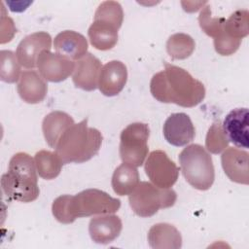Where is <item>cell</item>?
<instances>
[{"label": "cell", "mask_w": 249, "mask_h": 249, "mask_svg": "<svg viewBox=\"0 0 249 249\" xmlns=\"http://www.w3.org/2000/svg\"><path fill=\"white\" fill-rule=\"evenodd\" d=\"M150 91L160 102L189 108L198 105L205 97V88L200 81L187 70L168 63L164 64V70L152 77Z\"/></svg>", "instance_id": "6da1fadb"}, {"label": "cell", "mask_w": 249, "mask_h": 249, "mask_svg": "<svg viewBox=\"0 0 249 249\" xmlns=\"http://www.w3.org/2000/svg\"><path fill=\"white\" fill-rule=\"evenodd\" d=\"M121 207V200L98 189H88L75 196L62 195L52 205L53 215L62 224H71L77 218L113 214Z\"/></svg>", "instance_id": "7a4b0ae2"}, {"label": "cell", "mask_w": 249, "mask_h": 249, "mask_svg": "<svg viewBox=\"0 0 249 249\" xmlns=\"http://www.w3.org/2000/svg\"><path fill=\"white\" fill-rule=\"evenodd\" d=\"M35 160L26 153L15 154L9 162L8 171L2 175L1 187L10 200L31 202L40 194Z\"/></svg>", "instance_id": "3957f363"}, {"label": "cell", "mask_w": 249, "mask_h": 249, "mask_svg": "<svg viewBox=\"0 0 249 249\" xmlns=\"http://www.w3.org/2000/svg\"><path fill=\"white\" fill-rule=\"evenodd\" d=\"M102 143L101 132L88 125V119L74 124L60 137L55 153L65 163H82L89 160L99 151Z\"/></svg>", "instance_id": "277c9868"}, {"label": "cell", "mask_w": 249, "mask_h": 249, "mask_svg": "<svg viewBox=\"0 0 249 249\" xmlns=\"http://www.w3.org/2000/svg\"><path fill=\"white\" fill-rule=\"evenodd\" d=\"M181 171L186 181L195 189L206 191L215 179V170L210 154L199 144H191L178 157Z\"/></svg>", "instance_id": "5b68a950"}, {"label": "cell", "mask_w": 249, "mask_h": 249, "mask_svg": "<svg viewBox=\"0 0 249 249\" xmlns=\"http://www.w3.org/2000/svg\"><path fill=\"white\" fill-rule=\"evenodd\" d=\"M176 199L172 189H162L146 181L139 182L128 197L132 211L140 217H151L160 209L171 207Z\"/></svg>", "instance_id": "8992f818"}, {"label": "cell", "mask_w": 249, "mask_h": 249, "mask_svg": "<svg viewBox=\"0 0 249 249\" xmlns=\"http://www.w3.org/2000/svg\"><path fill=\"white\" fill-rule=\"evenodd\" d=\"M149 136L147 124L133 123L124 127L120 137V157L123 162L141 166L148 156Z\"/></svg>", "instance_id": "52a82bcc"}, {"label": "cell", "mask_w": 249, "mask_h": 249, "mask_svg": "<svg viewBox=\"0 0 249 249\" xmlns=\"http://www.w3.org/2000/svg\"><path fill=\"white\" fill-rule=\"evenodd\" d=\"M145 172L154 185L169 189L178 179L179 168L164 151L155 150L145 161Z\"/></svg>", "instance_id": "ba28073f"}, {"label": "cell", "mask_w": 249, "mask_h": 249, "mask_svg": "<svg viewBox=\"0 0 249 249\" xmlns=\"http://www.w3.org/2000/svg\"><path fill=\"white\" fill-rule=\"evenodd\" d=\"M36 66L39 74L46 81L53 83L66 80L75 69V63L72 59L47 50L39 54Z\"/></svg>", "instance_id": "9c48e42d"}, {"label": "cell", "mask_w": 249, "mask_h": 249, "mask_svg": "<svg viewBox=\"0 0 249 249\" xmlns=\"http://www.w3.org/2000/svg\"><path fill=\"white\" fill-rule=\"evenodd\" d=\"M52 48V37L44 31L34 32L24 37L17 48V57L21 66L32 69L37 65L39 54Z\"/></svg>", "instance_id": "30bf717a"}, {"label": "cell", "mask_w": 249, "mask_h": 249, "mask_svg": "<svg viewBox=\"0 0 249 249\" xmlns=\"http://www.w3.org/2000/svg\"><path fill=\"white\" fill-rule=\"evenodd\" d=\"M163 136L165 140L176 147L192 142L196 135V128L191 118L185 113L171 114L163 124Z\"/></svg>", "instance_id": "8fae6325"}, {"label": "cell", "mask_w": 249, "mask_h": 249, "mask_svg": "<svg viewBox=\"0 0 249 249\" xmlns=\"http://www.w3.org/2000/svg\"><path fill=\"white\" fill-rule=\"evenodd\" d=\"M249 113L247 108H236L231 110L225 118L222 127L229 141L238 148L249 147L248 126Z\"/></svg>", "instance_id": "7c38bea8"}, {"label": "cell", "mask_w": 249, "mask_h": 249, "mask_svg": "<svg viewBox=\"0 0 249 249\" xmlns=\"http://www.w3.org/2000/svg\"><path fill=\"white\" fill-rule=\"evenodd\" d=\"M102 65L92 53H88L75 63L72 80L76 88L91 91L98 88V79Z\"/></svg>", "instance_id": "4fadbf2b"}, {"label": "cell", "mask_w": 249, "mask_h": 249, "mask_svg": "<svg viewBox=\"0 0 249 249\" xmlns=\"http://www.w3.org/2000/svg\"><path fill=\"white\" fill-rule=\"evenodd\" d=\"M249 154L247 151L230 147L226 149L221 156V162L226 175L238 184L248 185Z\"/></svg>", "instance_id": "5bb4252c"}, {"label": "cell", "mask_w": 249, "mask_h": 249, "mask_svg": "<svg viewBox=\"0 0 249 249\" xmlns=\"http://www.w3.org/2000/svg\"><path fill=\"white\" fill-rule=\"evenodd\" d=\"M126 81V66L120 60H111L101 68L98 89L106 96H115L123 90Z\"/></svg>", "instance_id": "9a60e30c"}, {"label": "cell", "mask_w": 249, "mask_h": 249, "mask_svg": "<svg viewBox=\"0 0 249 249\" xmlns=\"http://www.w3.org/2000/svg\"><path fill=\"white\" fill-rule=\"evenodd\" d=\"M122 229L121 218L114 214H103L94 217L89 225L91 239L99 244H108L114 241L120 235Z\"/></svg>", "instance_id": "2e32d148"}, {"label": "cell", "mask_w": 249, "mask_h": 249, "mask_svg": "<svg viewBox=\"0 0 249 249\" xmlns=\"http://www.w3.org/2000/svg\"><path fill=\"white\" fill-rule=\"evenodd\" d=\"M48 86L46 80L34 70L21 73L18 84V92L20 98L29 104L43 101L47 95Z\"/></svg>", "instance_id": "e0dca14e"}, {"label": "cell", "mask_w": 249, "mask_h": 249, "mask_svg": "<svg viewBox=\"0 0 249 249\" xmlns=\"http://www.w3.org/2000/svg\"><path fill=\"white\" fill-rule=\"evenodd\" d=\"M53 47L57 53L72 60H78L88 53V41L84 35L73 30L58 33L53 40Z\"/></svg>", "instance_id": "ac0fdd59"}, {"label": "cell", "mask_w": 249, "mask_h": 249, "mask_svg": "<svg viewBox=\"0 0 249 249\" xmlns=\"http://www.w3.org/2000/svg\"><path fill=\"white\" fill-rule=\"evenodd\" d=\"M148 242L154 249H179L182 247V236L173 225L159 223L149 230Z\"/></svg>", "instance_id": "d6986e66"}, {"label": "cell", "mask_w": 249, "mask_h": 249, "mask_svg": "<svg viewBox=\"0 0 249 249\" xmlns=\"http://www.w3.org/2000/svg\"><path fill=\"white\" fill-rule=\"evenodd\" d=\"M74 124V120L70 115L62 111H53L43 120L42 130L48 145L55 148L61 135Z\"/></svg>", "instance_id": "ffe728a7"}, {"label": "cell", "mask_w": 249, "mask_h": 249, "mask_svg": "<svg viewBox=\"0 0 249 249\" xmlns=\"http://www.w3.org/2000/svg\"><path fill=\"white\" fill-rule=\"evenodd\" d=\"M118 30L115 25L103 21L93 20L88 30L90 44L99 51H108L118 42Z\"/></svg>", "instance_id": "44dd1931"}, {"label": "cell", "mask_w": 249, "mask_h": 249, "mask_svg": "<svg viewBox=\"0 0 249 249\" xmlns=\"http://www.w3.org/2000/svg\"><path fill=\"white\" fill-rule=\"evenodd\" d=\"M139 182V173L136 166L124 162L115 169L111 184L117 195L127 196L134 191Z\"/></svg>", "instance_id": "7402d4cb"}, {"label": "cell", "mask_w": 249, "mask_h": 249, "mask_svg": "<svg viewBox=\"0 0 249 249\" xmlns=\"http://www.w3.org/2000/svg\"><path fill=\"white\" fill-rule=\"evenodd\" d=\"M37 172L40 177L46 180L56 178L62 168L63 162L58 155L54 152L41 150L34 157Z\"/></svg>", "instance_id": "603a6c76"}, {"label": "cell", "mask_w": 249, "mask_h": 249, "mask_svg": "<svg viewBox=\"0 0 249 249\" xmlns=\"http://www.w3.org/2000/svg\"><path fill=\"white\" fill-rule=\"evenodd\" d=\"M195 48V40L185 33H175L166 42V51L174 59L188 58L194 53Z\"/></svg>", "instance_id": "cb8c5ba5"}, {"label": "cell", "mask_w": 249, "mask_h": 249, "mask_svg": "<svg viewBox=\"0 0 249 249\" xmlns=\"http://www.w3.org/2000/svg\"><path fill=\"white\" fill-rule=\"evenodd\" d=\"M249 13L247 10H237L224 23L225 33L236 40H242L249 33Z\"/></svg>", "instance_id": "d4e9b609"}, {"label": "cell", "mask_w": 249, "mask_h": 249, "mask_svg": "<svg viewBox=\"0 0 249 249\" xmlns=\"http://www.w3.org/2000/svg\"><path fill=\"white\" fill-rule=\"evenodd\" d=\"M0 78L5 83H16L19 80L20 63L12 51L2 50L0 53Z\"/></svg>", "instance_id": "484cf974"}, {"label": "cell", "mask_w": 249, "mask_h": 249, "mask_svg": "<svg viewBox=\"0 0 249 249\" xmlns=\"http://www.w3.org/2000/svg\"><path fill=\"white\" fill-rule=\"evenodd\" d=\"M124 12L120 3L116 1H104L95 11L94 20H103L115 25L117 28L122 26Z\"/></svg>", "instance_id": "4316f807"}, {"label": "cell", "mask_w": 249, "mask_h": 249, "mask_svg": "<svg viewBox=\"0 0 249 249\" xmlns=\"http://www.w3.org/2000/svg\"><path fill=\"white\" fill-rule=\"evenodd\" d=\"M229 140L223 130L220 121L215 122L208 129L205 139V148L212 154L223 152L229 145Z\"/></svg>", "instance_id": "83f0119b"}, {"label": "cell", "mask_w": 249, "mask_h": 249, "mask_svg": "<svg viewBox=\"0 0 249 249\" xmlns=\"http://www.w3.org/2000/svg\"><path fill=\"white\" fill-rule=\"evenodd\" d=\"M224 18H212L209 6H205L198 17V22L202 31L212 38H216L224 31Z\"/></svg>", "instance_id": "f1b7e54d"}, {"label": "cell", "mask_w": 249, "mask_h": 249, "mask_svg": "<svg viewBox=\"0 0 249 249\" xmlns=\"http://www.w3.org/2000/svg\"><path fill=\"white\" fill-rule=\"evenodd\" d=\"M241 44V40L233 39L228 36L225 31L214 38L215 51L221 55H231L235 53Z\"/></svg>", "instance_id": "f546056e"}]
</instances>
